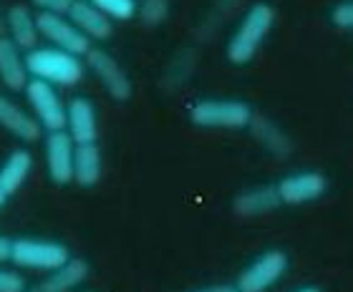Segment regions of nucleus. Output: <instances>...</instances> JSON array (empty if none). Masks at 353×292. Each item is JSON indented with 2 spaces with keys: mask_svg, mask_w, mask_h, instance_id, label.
Listing matches in <instances>:
<instances>
[{
  "mask_svg": "<svg viewBox=\"0 0 353 292\" xmlns=\"http://www.w3.org/2000/svg\"><path fill=\"white\" fill-rule=\"evenodd\" d=\"M0 83L10 91H26L28 86L26 56L8 36H0Z\"/></svg>",
  "mask_w": 353,
  "mask_h": 292,
  "instance_id": "nucleus-16",
  "label": "nucleus"
},
{
  "mask_svg": "<svg viewBox=\"0 0 353 292\" xmlns=\"http://www.w3.org/2000/svg\"><path fill=\"white\" fill-rule=\"evenodd\" d=\"M23 290H26V280H23L21 272L0 267V292H23Z\"/></svg>",
  "mask_w": 353,
  "mask_h": 292,
  "instance_id": "nucleus-24",
  "label": "nucleus"
},
{
  "mask_svg": "<svg viewBox=\"0 0 353 292\" xmlns=\"http://www.w3.org/2000/svg\"><path fill=\"white\" fill-rule=\"evenodd\" d=\"M6 8H3V3H0V36H6Z\"/></svg>",
  "mask_w": 353,
  "mask_h": 292,
  "instance_id": "nucleus-28",
  "label": "nucleus"
},
{
  "mask_svg": "<svg viewBox=\"0 0 353 292\" xmlns=\"http://www.w3.org/2000/svg\"><path fill=\"white\" fill-rule=\"evenodd\" d=\"M26 66L28 76L38 81H46L56 88H71L83 79L86 63L81 56H74L68 51L53 48V45H38L26 53Z\"/></svg>",
  "mask_w": 353,
  "mask_h": 292,
  "instance_id": "nucleus-1",
  "label": "nucleus"
},
{
  "mask_svg": "<svg viewBox=\"0 0 353 292\" xmlns=\"http://www.w3.org/2000/svg\"><path fill=\"white\" fill-rule=\"evenodd\" d=\"M0 129L15 139L26 141V144L38 141L41 132H43V126L38 124L28 109H23L21 103H15L13 98H8L3 94H0Z\"/></svg>",
  "mask_w": 353,
  "mask_h": 292,
  "instance_id": "nucleus-11",
  "label": "nucleus"
},
{
  "mask_svg": "<svg viewBox=\"0 0 353 292\" xmlns=\"http://www.w3.org/2000/svg\"><path fill=\"white\" fill-rule=\"evenodd\" d=\"M74 156L76 141L68 132H48L46 136V169L56 187H66L74 182Z\"/></svg>",
  "mask_w": 353,
  "mask_h": 292,
  "instance_id": "nucleus-10",
  "label": "nucleus"
},
{
  "mask_svg": "<svg viewBox=\"0 0 353 292\" xmlns=\"http://www.w3.org/2000/svg\"><path fill=\"white\" fill-rule=\"evenodd\" d=\"M333 23L343 30H353V0H343L333 8Z\"/></svg>",
  "mask_w": 353,
  "mask_h": 292,
  "instance_id": "nucleus-25",
  "label": "nucleus"
},
{
  "mask_svg": "<svg viewBox=\"0 0 353 292\" xmlns=\"http://www.w3.org/2000/svg\"><path fill=\"white\" fill-rule=\"evenodd\" d=\"M6 36L26 53L38 48L41 45L38 13H33L30 6H10L6 13Z\"/></svg>",
  "mask_w": 353,
  "mask_h": 292,
  "instance_id": "nucleus-12",
  "label": "nucleus"
},
{
  "mask_svg": "<svg viewBox=\"0 0 353 292\" xmlns=\"http://www.w3.org/2000/svg\"><path fill=\"white\" fill-rule=\"evenodd\" d=\"M88 278V262L71 257V262H66L59 270L48 272V278L41 280L38 285L26 287L23 292H76V287H81Z\"/></svg>",
  "mask_w": 353,
  "mask_h": 292,
  "instance_id": "nucleus-15",
  "label": "nucleus"
},
{
  "mask_svg": "<svg viewBox=\"0 0 353 292\" xmlns=\"http://www.w3.org/2000/svg\"><path fill=\"white\" fill-rule=\"evenodd\" d=\"M137 15L147 25H159L170 15V0H141L139 8H137Z\"/></svg>",
  "mask_w": 353,
  "mask_h": 292,
  "instance_id": "nucleus-22",
  "label": "nucleus"
},
{
  "mask_svg": "<svg viewBox=\"0 0 353 292\" xmlns=\"http://www.w3.org/2000/svg\"><path fill=\"white\" fill-rule=\"evenodd\" d=\"M30 169H33V156L28 149H15L8 154V159L0 167V191L13 197L15 191H21V187L28 179Z\"/></svg>",
  "mask_w": 353,
  "mask_h": 292,
  "instance_id": "nucleus-18",
  "label": "nucleus"
},
{
  "mask_svg": "<svg viewBox=\"0 0 353 292\" xmlns=\"http://www.w3.org/2000/svg\"><path fill=\"white\" fill-rule=\"evenodd\" d=\"M288 255L283 249H268L260 257H255L237 278V290L240 292H268L272 285H278L283 275L288 272Z\"/></svg>",
  "mask_w": 353,
  "mask_h": 292,
  "instance_id": "nucleus-6",
  "label": "nucleus"
},
{
  "mask_svg": "<svg viewBox=\"0 0 353 292\" xmlns=\"http://www.w3.org/2000/svg\"><path fill=\"white\" fill-rule=\"evenodd\" d=\"M68 21L74 23L88 41H106L114 33L111 18H106L91 0H76L68 10Z\"/></svg>",
  "mask_w": 353,
  "mask_h": 292,
  "instance_id": "nucleus-14",
  "label": "nucleus"
},
{
  "mask_svg": "<svg viewBox=\"0 0 353 292\" xmlns=\"http://www.w3.org/2000/svg\"><path fill=\"white\" fill-rule=\"evenodd\" d=\"M192 292H240V290H237V285L222 282V285H207V287H199V290H192Z\"/></svg>",
  "mask_w": 353,
  "mask_h": 292,
  "instance_id": "nucleus-27",
  "label": "nucleus"
},
{
  "mask_svg": "<svg viewBox=\"0 0 353 292\" xmlns=\"http://www.w3.org/2000/svg\"><path fill=\"white\" fill-rule=\"evenodd\" d=\"M248 129H250V134L255 136V141H258L263 149H268L270 154H275V156H288L290 149H293L290 139L285 136V132H283L278 124H272L270 118L255 114Z\"/></svg>",
  "mask_w": 353,
  "mask_h": 292,
  "instance_id": "nucleus-20",
  "label": "nucleus"
},
{
  "mask_svg": "<svg viewBox=\"0 0 353 292\" xmlns=\"http://www.w3.org/2000/svg\"><path fill=\"white\" fill-rule=\"evenodd\" d=\"M74 3L76 0H30V6L36 8L38 13H53V15H68Z\"/></svg>",
  "mask_w": 353,
  "mask_h": 292,
  "instance_id": "nucleus-23",
  "label": "nucleus"
},
{
  "mask_svg": "<svg viewBox=\"0 0 353 292\" xmlns=\"http://www.w3.org/2000/svg\"><path fill=\"white\" fill-rule=\"evenodd\" d=\"M81 292H94V290H81Z\"/></svg>",
  "mask_w": 353,
  "mask_h": 292,
  "instance_id": "nucleus-31",
  "label": "nucleus"
},
{
  "mask_svg": "<svg viewBox=\"0 0 353 292\" xmlns=\"http://www.w3.org/2000/svg\"><path fill=\"white\" fill-rule=\"evenodd\" d=\"M91 3L111 21H129L137 15V8H139L137 0H91Z\"/></svg>",
  "mask_w": 353,
  "mask_h": 292,
  "instance_id": "nucleus-21",
  "label": "nucleus"
},
{
  "mask_svg": "<svg viewBox=\"0 0 353 292\" xmlns=\"http://www.w3.org/2000/svg\"><path fill=\"white\" fill-rule=\"evenodd\" d=\"M250 103L237 98H202L190 106V121L199 129H230L240 132L252 121Z\"/></svg>",
  "mask_w": 353,
  "mask_h": 292,
  "instance_id": "nucleus-3",
  "label": "nucleus"
},
{
  "mask_svg": "<svg viewBox=\"0 0 353 292\" xmlns=\"http://www.w3.org/2000/svg\"><path fill=\"white\" fill-rule=\"evenodd\" d=\"M66 132L76 144H96V139H99L96 106L83 96L66 103Z\"/></svg>",
  "mask_w": 353,
  "mask_h": 292,
  "instance_id": "nucleus-13",
  "label": "nucleus"
},
{
  "mask_svg": "<svg viewBox=\"0 0 353 292\" xmlns=\"http://www.w3.org/2000/svg\"><path fill=\"white\" fill-rule=\"evenodd\" d=\"M275 189H278L280 202L285 207H301L323 197L328 182L321 171H295V174L283 176L275 184Z\"/></svg>",
  "mask_w": 353,
  "mask_h": 292,
  "instance_id": "nucleus-9",
  "label": "nucleus"
},
{
  "mask_svg": "<svg viewBox=\"0 0 353 292\" xmlns=\"http://www.w3.org/2000/svg\"><path fill=\"white\" fill-rule=\"evenodd\" d=\"M10 262L15 267L33 272H53L71 262V249L63 242L38 240V237H21L13 240L10 247Z\"/></svg>",
  "mask_w": 353,
  "mask_h": 292,
  "instance_id": "nucleus-4",
  "label": "nucleus"
},
{
  "mask_svg": "<svg viewBox=\"0 0 353 292\" xmlns=\"http://www.w3.org/2000/svg\"><path fill=\"white\" fill-rule=\"evenodd\" d=\"M23 94L30 106V114L36 116V121L46 132H66V103L56 91V86L33 79L28 81Z\"/></svg>",
  "mask_w": 353,
  "mask_h": 292,
  "instance_id": "nucleus-5",
  "label": "nucleus"
},
{
  "mask_svg": "<svg viewBox=\"0 0 353 292\" xmlns=\"http://www.w3.org/2000/svg\"><path fill=\"white\" fill-rule=\"evenodd\" d=\"M8 199H10V197H8V194H3V191H0V212H3V207H6Z\"/></svg>",
  "mask_w": 353,
  "mask_h": 292,
  "instance_id": "nucleus-30",
  "label": "nucleus"
},
{
  "mask_svg": "<svg viewBox=\"0 0 353 292\" xmlns=\"http://www.w3.org/2000/svg\"><path fill=\"white\" fill-rule=\"evenodd\" d=\"M10 247H13V240L6 237V234H0V264L10 260Z\"/></svg>",
  "mask_w": 353,
  "mask_h": 292,
  "instance_id": "nucleus-26",
  "label": "nucleus"
},
{
  "mask_svg": "<svg viewBox=\"0 0 353 292\" xmlns=\"http://www.w3.org/2000/svg\"><path fill=\"white\" fill-rule=\"evenodd\" d=\"M278 207H283V202H280V197H278V189L270 187V184L252 187V189L243 191V194L235 199V212L240 214V217L270 214V212H275Z\"/></svg>",
  "mask_w": 353,
  "mask_h": 292,
  "instance_id": "nucleus-19",
  "label": "nucleus"
},
{
  "mask_svg": "<svg viewBox=\"0 0 353 292\" xmlns=\"http://www.w3.org/2000/svg\"><path fill=\"white\" fill-rule=\"evenodd\" d=\"M272 23H275V10L268 3H255L250 10L237 23L235 33L228 41V59L235 66H245L258 56L260 45L270 36Z\"/></svg>",
  "mask_w": 353,
  "mask_h": 292,
  "instance_id": "nucleus-2",
  "label": "nucleus"
},
{
  "mask_svg": "<svg viewBox=\"0 0 353 292\" xmlns=\"http://www.w3.org/2000/svg\"><path fill=\"white\" fill-rule=\"evenodd\" d=\"M38 30H41V38L48 41L53 48L68 51L81 59H86V53L91 51V41L68 21V15L38 13Z\"/></svg>",
  "mask_w": 353,
  "mask_h": 292,
  "instance_id": "nucleus-8",
  "label": "nucleus"
},
{
  "mask_svg": "<svg viewBox=\"0 0 353 292\" xmlns=\"http://www.w3.org/2000/svg\"><path fill=\"white\" fill-rule=\"evenodd\" d=\"M83 63H86L88 71L99 79L103 91H106L114 101H129V98H132V91H134L132 79H129V73L124 71V66H121L109 51L91 48V51L86 53Z\"/></svg>",
  "mask_w": 353,
  "mask_h": 292,
  "instance_id": "nucleus-7",
  "label": "nucleus"
},
{
  "mask_svg": "<svg viewBox=\"0 0 353 292\" xmlns=\"http://www.w3.org/2000/svg\"><path fill=\"white\" fill-rule=\"evenodd\" d=\"M103 174V156L99 144H76L74 182L79 187H96Z\"/></svg>",
  "mask_w": 353,
  "mask_h": 292,
  "instance_id": "nucleus-17",
  "label": "nucleus"
},
{
  "mask_svg": "<svg viewBox=\"0 0 353 292\" xmlns=\"http://www.w3.org/2000/svg\"><path fill=\"white\" fill-rule=\"evenodd\" d=\"M295 292H321V290H318L316 285H305V287H298Z\"/></svg>",
  "mask_w": 353,
  "mask_h": 292,
  "instance_id": "nucleus-29",
  "label": "nucleus"
}]
</instances>
